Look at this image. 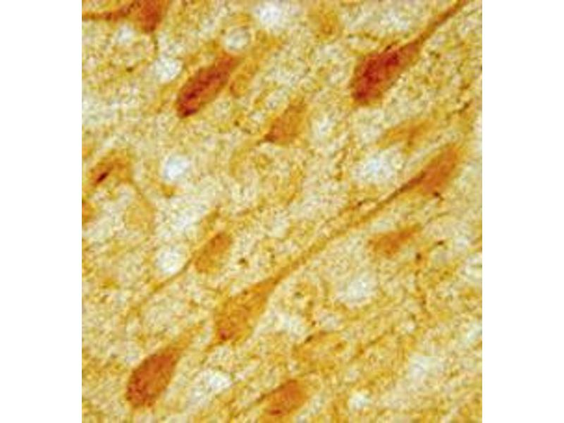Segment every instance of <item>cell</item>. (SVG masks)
Masks as SVG:
<instances>
[{
	"mask_svg": "<svg viewBox=\"0 0 564 423\" xmlns=\"http://www.w3.org/2000/svg\"><path fill=\"white\" fill-rule=\"evenodd\" d=\"M407 49H388L364 59L354 73L352 92L360 102L379 97L396 80L407 61Z\"/></svg>",
	"mask_w": 564,
	"mask_h": 423,
	"instance_id": "1",
	"label": "cell"
},
{
	"mask_svg": "<svg viewBox=\"0 0 564 423\" xmlns=\"http://www.w3.org/2000/svg\"><path fill=\"white\" fill-rule=\"evenodd\" d=\"M232 58H223L191 75L180 89L176 101L179 116H190L214 100L226 85L236 66Z\"/></svg>",
	"mask_w": 564,
	"mask_h": 423,
	"instance_id": "2",
	"label": "cell"
},
{
	"mask_svg": "<svg viewBox=\"0 0 564 423\" xmlns=\"http://www.w3.org/2000/svg\"><path fill=\"white\" fill-rule=\"evenodd\" d=\"M176 350H166L146 360L140 368L137 381L138 399L142 403L153 400L168 386L178 360Z\"/></svg>",
	"mask_w": 564,
	"mask_h": 423,
	"instance_id": "3",
	"label": "cell"
}]
</instances>
